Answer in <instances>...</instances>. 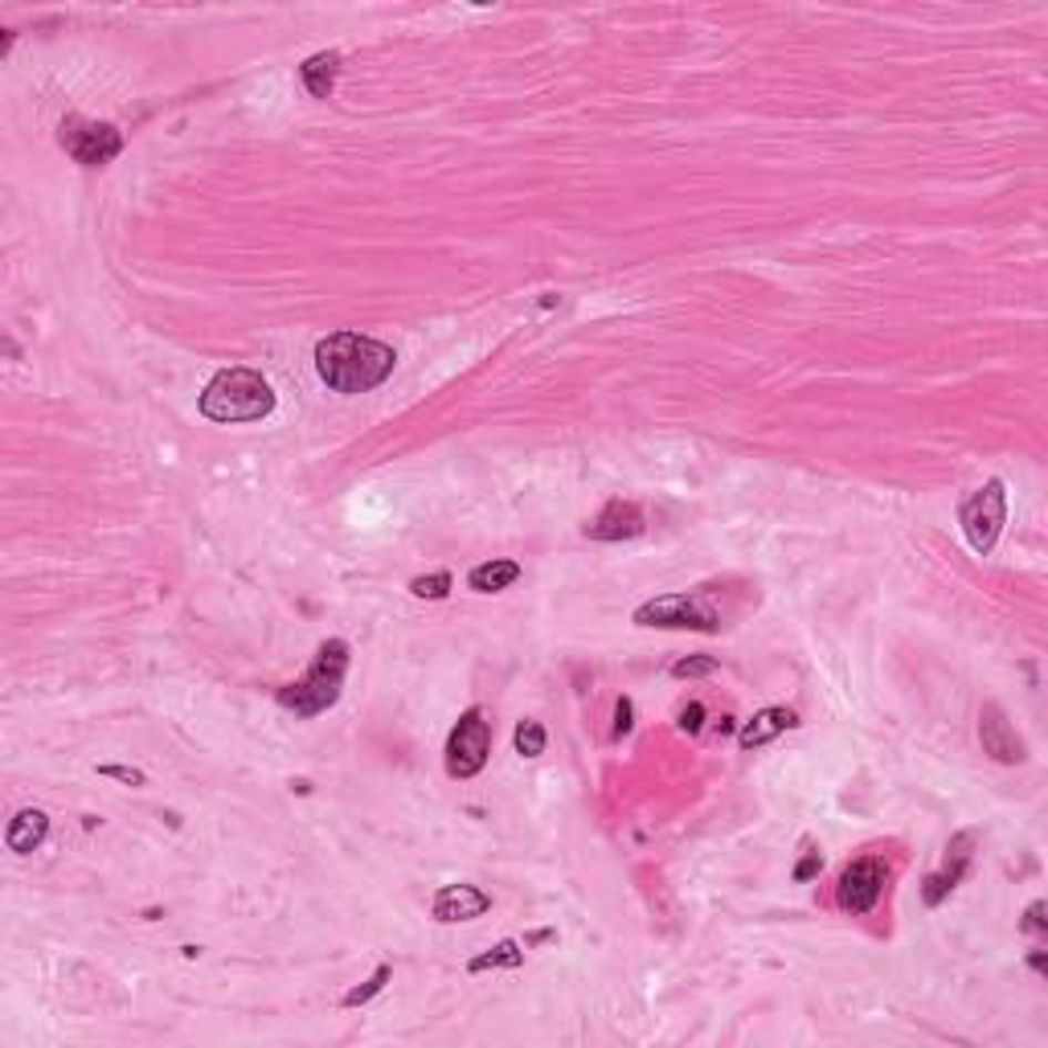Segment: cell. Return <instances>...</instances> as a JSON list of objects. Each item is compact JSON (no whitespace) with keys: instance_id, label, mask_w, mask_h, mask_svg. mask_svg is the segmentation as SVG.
Listing matches in <instances>:
<instances>
[{"instance_id":"6","label":"cell","mask_w":1048,"mask_h":1048,"mask_svg":"<svg viewBox=\"0 0 1048 1048\" xmlns=\"http://www.w3.org/2000/svg\"><path fill=\"white\" fill-rule=\"evenodd\" d=\"M487 753H492V721L484 709H468L446 738V774L475 779L487 767Z\"/></svg>"},{"instance_id":"15","label":"cell","mask_w":1048,"mask_h":1048,"mask_svg":"<svg viewBox=\"0 0 1048 1048\" xmlns=\"http://www.w3.org/2000/svg\"><path fill=\"white\" fill-rule=\"evenodd\" d=\"M337 70H340V54L337 50H323V54H311L308 62L299 66V79H304L311 99H328L332 86H337Z\"/></svg>"},{"instance_id":"9","label":"cell","mask_w":1048,"mask_h":1048,"mask_svg":"<svg viewBox=\"0 0 1048 1048\" xmlns=\"http://www.w3.org/2000/svg\"><path fill=\"white\" fill-rule=\"evenodd\" d=\"M975 844H979V832H958L955 840L946 844V861H942V869L922 881V897H926L929 910L951 897V893L958 888V881L967 876L970 861H975Z\"/></svg>"},{"instance_id":"3","label":"cell","mask_w":1048,"mask_h":1048,"mask_svg":"<svg viewBox=\"0 0 1048 1048\" xmlns=\"http://www.w3.org/2000/svg\"><path fill=\"white\" fill-rule=\"evenodd\" d=\"M275 410V390L270 381L255 369H222V373L205 386L202 393V414L209 422H263Z\"/></svg>"},{"instance_id":"8","label":"cell","mask_w":1048,"mask_h":1048,"mask_svg":"<svg viewBox=\"0 0 1048 1048\" xmlns=\"http://www.w3.org/2000/svg\"><path fill=\"white\" fill-rule=\"evenodd\" d=\"M885 861H876V856H861V861H852L844 869V876H840V885H835V901H840V910L844 914H869L876 901H881V893H885Z\"/></svg>"},{"instance_id":"23","label":"cell","mask_w":1048,"mask_h":1048,"mask_svg":"<svg viewBox=\"0 0 1048 1048\" xmlns=\"http://www.w3.org/2000/svg\"><path fill=\"white\" fill-rule=\"evenodd\" d=\"M676 726L685 729V733H700V729H705V705H700V700H688L685 709L676 712Z\"/></svg>"},{"instance_id":"14","label":"cell","mask_w":1048,"mask_h":1048,"mask_svg":"<svg viewBox=\"0 0 1048 1048\" xmlns=\"http://www.w3.org/2000/svg\"><path fill=\"white\" fill-rule=\"evenodd\" d=\"M45 835H50V815L38 811V806H25V811H17L13 823H9L4 844H9V852H17V856H29V852H38V847L45 844Z\"/></svg>"},{"instance_id":"12","label":"cell","mask_w":1048,"mask_h":1048,"mask_svg":"<svg viewBox=\"0 0 1048 1048\" xmlns=\"http://www.w3.org/2000/svg\"><path fill=\"white\" fill-rule=\"evenodd\" d=\"M434 917L439 922H471V917H484L487 910H492V897H487L484 888L475 885H446L434 893Z\"/></svg>"},{"instance_id":"26","label":"cell","mask_w":1048,"mask_h":1048,"mask_svg":"<svg viewBox=\"0 0 1048 1048\" xmlns=\"http://www.w3.org/2000/svg\"><path fill=\"white\" fill-rule=\"evenodd\" d=\"M631 726H635V705H631V697H618V705H615V738L631 733Z\"/></svg>"},{"instance_id":"7","label":"cell","mask_w":1048,"mask_h":1048,"mask_svg":"<svg viewBox=\"0 0 1048 1048\" xmlns=\"http://www.w3.org/2000/svg\"><path fill=\"white\" fill-rule=\"evenodd\" d=\"M58 144L66 148V156L82 164V168H103L123 152V135L111 123H91L79 115H66L58 127Z\"/></svg>"},{"instance_id":"16","label":"cell","mask_w":1048,"mask_h":1048,"mask_svg":"<svg viewBox=\"0 0 1048 1048\" xmlns=\"http://www.w3.org/2000/svg\"><path fill=\"white\" fill-rule=\"evenodd\" d=\"M512 582H521V565L516 562H484L468 574V586L475 594H500L508 590Z\"/></svg>"},{"instance_id":"24","label":"cell","mask_w":1048,"mask_h":1048,"mask_svg":"<svg viewBox=\"0 0 1048 1048\" xmlns=\"http://www.w3.org/2000/svg\"><path fill=\"white\" fill-rule=\"evenodd\" d=\"M1045 914H1048L1045 901H1032V905H1028V914H1024V922H1020L1024 934H1045V929H1048V917H1045Z\"/></svg>"},{"instance_id":"28","label":"cell","mask_w":1048,"mask_h":1048,"mask_svg":"<svg viewBox=\"0 0 1048 1048\" xmlns=\"http://www.w3.org/2000/svg\"><path fill=\"white\" fill-rule=\"evenodd\" d=\"M717 733H721V738H726V733H733V717H721V721H717Z\"/></svg>"},{"instance_id":"19","label":"cell","mask_w":1048,"mask_h":1048,"mask_svg":"<svg viewBox=\"0 0 1048 1048\" xmlns=\"http://www.w3.org/2000/svg\"><path fill=\"white\" fill-rule=\"evenodd\" d=\"M390 979H393V970L386 967V963H381V967H377L373 975H369V979L361 983V987H352V992L345 995V1008H361V1004H369L373 995L386 992V983H390Z\"/></svg>"},{"instance_id":"2","label":"cell","mask_w":1048,"mask_h":1048,"mask_svg":"<svg viewBox=\"0 0 1048 1048\" xmlns=\"http://www.w3.org/2000/svg\"><path fill=\"white\" fill-rule=\"evenodd\" d=\"M349 659L352 656L345 639H323L308 672L299 676L296 685H282L279 692H275V700H279L287 712H296V717H320V712L332 709L340 700V692H345Z\"/></svg>"},{"instance_id":"10","label":"cell","mask_w":1048,"mask_h":1048,"mask_svg":"<svg viewBox=\"0 0 1048 1048\" xmlns=\"http://www.w3.org/2000/svg\"><path fill=\"white\" fill-rule=\"evenodd\" d=\"M979 741H983V753L995 758V762H1004V767H1020L1024 758H1028L1020 733L1011 729L1008 712L999 709L995 700H987L979 709Z\"/></svg>"},{"instance_id":"4","label":"cell","mask_w":1048,"mask_h":1048,"mask_svg":"<svg viewBox=\"0 0 1048 1048\" xmlns=\"http://www.w3.org/2000/svg\"><path fill=\"white\" fill-rule=\"evenodd\" d=\"M958 524H963V533H967L970 549L979 553V557H987V553L995 549L999 533H1004V524H1008V492H1004V484H999V480H987L979 492H970V496L963 500V508H958Z\"/></svg>"},{"instance_id":"5","label":"cell","mask_w":1048,"mask_h":1048,"mask_svg":"<svg viewBox=\"0 0 1048 1048\" xmlns=\"http://www.w3.org/2000/svg\"><path fill=\"white\" fill-rule=\"evenodd\" d=\"M635 627H664V631H717L721 615L700 594H664L635 610Z\"/></svg>"},{"instance_id":"13","label":"cell","mask_w":1048,"mask_h":1048,"mask_svg":"<svg viewBox=\"0 0 1048 1048\" xmlns=\"http://www.w3.org/2000/svg\"><path fill=\"white\" fill-rule=\"evenodd\" d=\"M787 729H799V712L794 709H762L753 721H746V726L738 729V746L741 750H758V746L774 741L779 733H787Z\"/></svg>"},{"instance_id":"18","label":"cell","mask_w":1048,"mask_h":1048,"mask_svg":"<svg viewBox=\"0 0 1048 1048\" xmlns=\"http://www.w3.org/2000/svg\"><path fill=\"white\" fill-rule=\"evenodd\" d=\"M512 741H516V753H521V758H541L549 738H545V726H541V721H521L516 733H512Z\"/></svg>"},{"instance_id":"1","label":"cell","mask_w":1048,"mask_h":1048,"mask_svg":"<svg viewBox=\"0 0 1048 1048\" xmlns=\"http://www.w3.org/2000/svg\"><path fill=\"white\" fill-rule=\"evenodd\" d=\"M398 352L361 332H332L316 345V373L337 393H369L393 373Z\"/></svg>"},{"instance_id":"25","label":"cell","mask_w":1048,"mask_h":1048,"mask_svg":"<svg viewBox=\"0 0 1048 1048\" xmlns=\"http://www.w3.org/2000/svg\"><path fill=\"white\" fill-rule=\"evenodd\" d=\"M99 774L115 782H127V787H144V770H135V767H115V762H107V767H99Z\"/></svg>"},{"instance_id":"11","label":"cell","mask_w":1048,"mask_h":1048,"mask_svg":"<svg viewBox=\"0 0 1048 1048\" xmlns=\"http://www.w3.org/2000/svg\"><path fill=\"white\" fill-rule=\"evenodd\" d=\"M647 524H644V512H639V504H631V500H610L598 516H594L590 524H586V537L594 541H631L639 537Z\"/></svg>"},{"instance_id":"17","label":"cell","mask_w":1048,"mask_h":1048,"mask_svg":"<svg viewBox=\"0 0 1048 1048\" xmlns=\"http://www.w3.org/2000/svg\"><path fill=\"white\" fill-rule=\"evenodd\" d=\"M524 963V942H500V946H492V951H484V955H475L468 963L471 975H484V970H496V967H521Z\"/></svg>"},{"instance_id":"27","label":"cell","mask_w":1048,"mask_h":1048,"mask_svg":"<svg viewBox=\"0 0 1048 1048\" xmlns=\"http://www.w3.org/2000/svg\"><path fill=\"white\" fill-rule=\"evenodd\" d=\"M1028 967H1032V970H1040V975H1045V970H1048V958H1045V951H1032V955H1028Z\"/></svg>"},{"instance_id":"22","label":"cell","mask_w":1048,"mask_h":1048,"mask_svg":"<svg viewBox=\"0 0 1048 1048\" xmlns=\"http://www.w3.org/2000/svg\"><path fill=\"white\" fill-rule=\"evenodd\" d=\"M820 873H823V856H820V852H815V847H806V852H803V861L794 864V873H791V876H794V881H799V885H806V881H815V876H820Z\"/></svg>"},{"instance_id":"21","label":"cell","mask_w":1048,"mask_h":1048,"mask_svg":"<svg viewBox=\"0 0 1048 1048\" xmlns=\"http://www.w3.org/2000/svg\"><path fill=\"white\" fill-rule=\"evenodd\" d=\"M712 672H717V659L712 656H688L680 659V664H672L676 680H697V676H712Z\"/></svg>"},{"instance_id":"20","label":"cell","mask_w":1048,"mask_h":1048,"mask_svg":"<svg viewBox=\"0 0 1048 1048\" xmlns=\"http://www.w3.org/2000/svg\"><path fill=\"white\" fill-rule=\"evenodd\" d=\"M410 590H414V598H431V603H439V598L451 594V574H446V569H439V574H422V578L410 582Z\"/></svg>"}]
</instances>
